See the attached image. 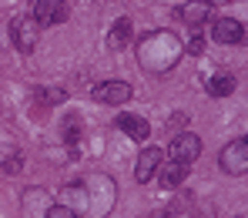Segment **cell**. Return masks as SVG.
Returning <instances> with one entry per match:
<instances>
[{
    "label": "cell",
    "mask_w": 248,
    "mask_h": 218,
    "mask_svg": "<svg viewBox=\"0 0 248 218\" xmlns=\"http://www.w3.org/2000/svg\"><path fill=\"white\" fill-rule=\"evenodd\" d=\"M202 50H205V37H202V34H195L191 44H188V54H202Z\"/></svg>",
    "instance_id": "19"
},
{
    "label": "cell",
    "mask_w": 248,
    "mask_h": 218,
    "mask_svg": "<svg viewBox=\"0 0 248 218\" xmlns=\"http://www.w3.org/2000/svg\"><path fill=\"white\" fill-rule=\"evenodd\" d=\"M10 37H14V44H17L20 54H34V47L41 41V27H37L34 17H17V20L10 24Z\"/></svg>",
    "instance_id": "6"
},
{
    "label": "cell",
    "mask_w": 248,
    "mask_h": 218,
    "mask_svg": "<svg viewBox=\"0 0 248 218\" xmlns=\"http://www.w3.org/2000/svg\"><path fill=\"white\" fill-rule=\"evenodd\" d=\"M161 158H165V151L161 148H144L141 155H138V165H134V178L141 181V185H148L155 174H158V168H161Z\"/></svg>",
    "instance_id": "8"
},
{
    "label": "cell",
    "mask_w": 248,
    "mask_h": 218,
    "mask_svg": "<svg viewBox=\"0 0 248 218\" xmlns=\"http://www.w3.org/2000/svg\"><path fill=\"white\" fill-rule=\"evenodd\" d=\"M211 37H215L218 44H242V37H245V24L235 20V17H218V20L211 24Z\"/></svg>",
    "instance_id": "10"
},
{
    "label": "cell",
    "mask_w": 248,
    "mask_h": 218,
    "mask_svg": "<svg viewBox=\"0 0 248 218\" xmlns=\"http://www.w3.org/2000/svg\"><path fill=\"white\" fill-rule=\"evenodd\" d=\"M178 17L188 24V27H205V20L211 17V3L208 0H191L178 10Z\"/></svg>",
    "instance_id": "13"
},
{
    "label": "cell",
    "mask_w": 248,
    "mask_h": 218,
    "mask_svg": "<svg viewBox=\"0 0 248 218\" xmlns=\"http://www.w3.org/2000/svg\"><path fill=\"white\" fill-rule=\"evenodd\" d=\"M208 3H211V7H215V3H225V0H208Z\"/></svg>",
    "instance_id": "21"
},
{
    "label": "cell",
    "mask_w": 248,
    "mask_h": 218,
    "mask_svg": "<svg viewBox=\"0 0 248 218\" xmlns=\"http://www.w3.org/2000/svg\"><path fill=\"white\" fill-rule=\"evenodd\" d=\"M148 218H151V215H148Z\"/></svg>",
    "instance_id": "22"
},
{
    "label": "cell",
    "mask_w": 248,
    "mask_h": 218,
    "mask_svg": "<svg viewBox=\"0 0 248 218\" xmlns=\"http://www.w3.org/2000/svg\"><path fill=\"white\" fill-rule=\"evenodd\" d=\"M131 37H134V24H131L127 17L114 20L111 31H108V50H111V54H121L124 47L131 44Z\"/></svg>",
    "instance_id": "12"
},
{
    "label": "cell",
    "mask_w": 248,
    "mask_h": 218,
    "mask_svg": "<svg viewBox=\"0 0 248 218\" xmlns=\"http://www.w3.org/2000/svg\"><path fill=\"white\" fill-rule=\"evenodd\" d=\"M181 54H185V44L174 31H148L138 41V67L151 78H161L178 67Z\"/></svg>",
    "instance_id": "2"
},
{
    "label": "cell",
    "mask_w": 248,
    "mask_h": 218,
    "mask_svg": "<svg viewBox=\"0 0 248 218\" xmlns=\"http://www.w3.org/2000/svg\"><path fill=\"white\" fill-rule=\"evenodd\" d=\"M3 168H7V171H10V174H14V171H20V168H24V158H20V155H10Z\"/></svg>",
    "instance_id": "18"
},
{
    "label": "cell",
    "mask_w": 248,
    "mask_h": 218,
    "mask_svg": "<svg viewBox=\"0 0 248 218\" xmlns=\"http://www.w3.org/2000/svg\"><path fill=\"white\" fill-rule=\"evenodd\" d=\"M218 165H221V171H225V174H245L248 171V134L235 138L232 144L221 148Z\"/></svg>",
    "instance_id": "3"
},
{
    "label": "cell",
    "mask_w": 248,
    "mask_h": 218,
    "mask_svg": "<svg viewBox=\"0 0 248 218\" xmlns=\"http://www.w3.org/2000/svg\"><path fill=\"white\" fill-rule=\"evenodd\" d=\"M205 91L211 97H228V94L235 91V78H232V74H211L205 81Z\"/></svg>",
    "instance_id": "15"
},
{
    "label": "cell",
    "mask_w": 248,
    "mask_h": 218,
    "mask_svg": "<svg viewBox=\"0 0 248 218\" xmlns=\"http://www.w3.org/2000/svg\"><path fill=\"white\" fill-rule=\"evenodd\" d=\"M44 218H78V215H74V212H71L67 205H50V208H47V215H44Z\"/></svg>",
    "instance_id": "17"
},
{
    "label": "cell",
    "mask_w": 248,
    "mask_h": 218,
    "mask_svg": "<svg viewBox=\"0 0 248 218\" xmlns=\"http://www.w3.org/2000/svg\"><path fill=\"white\" fill-rule=\"evenodd\" d=\"M31 17L37 20V27H57L71 17V3L67 0H34Z\"/></svg>",
    "instance_id": "4"
},
{
    "label": "cell",
    "mask_w": 248,
    "mask_h": 218,
    "mask_svg": "<svg viewBox=\"0 0 248 218\" xmlns=\"http://www.w3.org/2000/svg\"><path fill=\"white\" fill-rule=\"evenodd\" d=\"M158 174H161V188H178L181 181H185V174H188V165H178V161H161V168H158Z\"/></svg>",
    "instance_id": "14"
},
{
    "label": "cell",
    "mask_w": 248,
    "mask_h": 218,
    "mask_svg": "<svg viewBox=\"0 0 248 218\" xmlns=\"http://www.w3.org/2000/svg\"><path fill=\"white\" fill-rule=\"evenodd\" d=\"M131 94H134V87L127 81H104L91 91V97L97 104H124V101H131Z\"/></svg>",
    "instance_id": "7"
},
{
    "label": "cell",
    "mask_w": 248,
    "mask_h": 218,
    "mask_svg": "<svg viewBox=\"0 0 248 218\" xmlns=\"http://www.w3.org/2000/svg\"><path fill=\"white\" fill-rule=\"evenodd\" d=\"M118 131H124L131 141H148V134H151V125L141 118V114H131V111H124V114H118Z\"/></svg>",
    "instance_id": "11"
},
{
    "label": "cell",
    "mask_w": 248,
    "mask_h": 218,
    "mask_svg": "<svg viewBox=\"0 0 248 218\" xmlns=\"http://www.w3.org/2000/svg\"><path fill=\"white\" fill-rule=\"evenodd\" d=\"M168 155H171V161H178V165H191V161H198V155H202V138L191 134V131H181V134L171 138Z\"/></svg>",
    "instance_id": "5"
},
{
    "label": "cell",
    "mask_w": 248,
    "mask_h": 218,
    "mask_svg": "<svg viewBox=\"0 0 248 218\" xmlns=\"http://www.w3.org/2000/svg\"><path fill=\"white\" fill-rule=\"evenodd\" d=\"M50 205H54V198H50L44 188H27V191L20 195V208H24L27 218H44Z\"/></svg>",
    "instance_id": "9"
},
{
    "label": "cell",
    "mask_w": 248,
    "mask_h": 218,
    "mask_svg": "<svg viewBox=\"0 0 248 218\" xmlns=\"http://www.w3.org/2000/svg\"><path fill=\"white\" fill-rule=\"evenodd\" d=\"M114 202H118L114 178L104 174V171L87 174L81 181H71V185H64V191H61V205H67L74 215H84V218L111 215Z\"/></svg>",
    "instance_id": "1"
},
{
    "label": "cell",
    "mask_w": 248,
    "mask_h": 218,
    "mask_svg": "<svg viewBox=\"0 0 248 218\" xmlns=\"http://www.w3.org/2000/svg\"><path fill=\"white\" fill-rule=\"evenodd\" d=\"M34 101L44 104V108H50V104L67 101V91H64V87H47V91H37V94H34Z\"/></svg>",
    "instance_id": "16"
},
{
    "label": "cell",
    "mask_w": 248,
    "mask_h": 218,
    "mask_svg": "<svg viewBox=\"0 0 248 218\" xmlns=\"http://www.w3.org/2000/svg\"><path fill=\"white\" fill-rule=\"evenodd\" d=\"M185 121H188V118H185V114H174V118H171V121H168V128H181V125H185Z\"/></svg>",
    "instance_id": "20"
}]
</instances>
